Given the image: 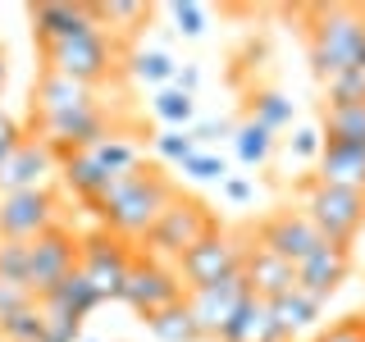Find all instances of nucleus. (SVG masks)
<instances>
[{
	"label": "nucleus",
	"mask_w": 365,
	"mask_h": 342,
	"mask_svg": "<svg viewBox=\"0 0 365 342\" xmlns=\"http://www.w3.org/2000/svg\"><path fill=\"white\" fill-rule=\"evenodd\" d=\"M174 197H178V187L160 169L137 165L128 174H114L110 187L91 201V210L101 214L106 233H114V237H146V228L160 219V210Z\"/></svg>",
	"instance_id": "f257e3e1"
},
{
	"label": "nucleus",
	"mask_w": 365,
	"mask_h": 342,
	"mask_svg": "<svg viewBox=\"0 0 365 342\" xmlns=\"http://www.w3.org/2000/svg\"><path fill=\"white\" fill-rule=\"evenodd\" d=\"M311 68L319 83L342 68L365 64V9L356 5H315L311 9Z\"/></svg>",
	"instance_id": "f03ea898"
},
{
	"label": "nucleus",
	"mask_w": 365,
	"mask_h": 342,
	"mask_svg": "<svg viewBox=\"0 0 365 342\" xmlns=\"http://www.w3.org/2000/svg\"><path fill=\"white\" fill-rule=\"evenodd\" d=\"M41 60H46V73H60V78H73L83 87H96L119 64V41L106 28H87L68 41L41 46Z\"/></svg>",
	"instance_id": "7ed1b4c3"
},
{
	"label": "nucleus",
	"mask_w": 365,
	"mask_h": 342,
	"mask_svg": "<svg viewBox=\"0 0 365 342\" xmlns=\"http://www.w3.org/2000/svg\"><path fill=\"white\" fill-rule=\"evenodd\" d=\"M215 228H220V224H215L210 205L197 201V197H182V192H178V197L169 201L165 210H160V219L146 228L142 242L151 247V260H165V256L178 260L182 251H192L205 233H215Z\"/></svg>",
	"instance_id": "20e7f679"
},
{
	"label": "nucleus",
	"mask_w": 365,
	"mask_h": 342,
	"mask_svg": "<svg viewBox=\"0 0 365 342\" xmlns=\"http://www.w3.org/2000/svg\"><path fill=\"white\" fill-rule=\"evenodd\" d=\"M247 242L237 233H224V228H215V233H205L192 251H182L174 260L178 279L187 292L197 288H210V283H224L228 274H242V260H247Z\"/></svg>",
	"instance_id": "39448f33"
},
{
	"label": "nucleus",
	"mask_w": 365,
	"mask_h": 342,
	"mask_svg": "<svg viewBox=\"0 0 365 342\" xmlns=\"http://www.w3.org/2000/svg\"><path fill=\"white\" fill-rule=\"evenodd\" d=\"M302 214L315 224V233L334 247H351V237L365 228V197L361 192H342V187H324L311 182L302 197Z\"/></svg>",
	"instance_id": "423d86ee"
},
{
	"label": "nucleus",
	"mask_w": 365,
	"mask_h": 342,
	"mask_svg": "<svg viewBox=\"0 0 365 342\" xmlns=\"http://www.w3.org/2000/svg\"><path fill=\"white\" fill-rule=\"evenodd\" d=\"M182 292H187V288H182V279H178L174 265L151 260V256H133V269H128V279H123L119 301L133 306L142 319H151L160 311H169V306H178Z\"/></svg>",
	"instance_id": "0eeeda50"
},
{
	"label": "nucleus",
	"mask_w": 365,
	"mask_h": 342,
	"mask_svg": "<svg viewBox=\"0 0 365 342\" xmlns=\"http://www.w3.org/2000/svg\"><path fill=\"white\" fill-rule=\"evenodd\" d=\"M78 269H83L87 283L101 292V301H119L123 279H128V269H133V251L123 247V237L96 228V233L78 237Z\"/></svg>",
	"instance_id": "6e6552de"
},
{
	"label": "nucleus",
	"mask_w": 365,
	"mask_h": 342,
	"mask_svg": "<svg viewBox=\"0 0 365 342\" xmlns=\"http://www.w3.org/2000/svg\"><path fill=\"white\" fill-rule=\"evenodd\" d=\"M73 269H78V237L64 224H51L46 233H37L28 242V279H23V288L32 296H46Z\"/></svg>",
	"instance_id": "1a4fd4ad"
},
{
	"label": "nucleus",
	"mask_w": 365,
	"mask_h": 342,
	"mask_svg": "<svg viewBox=\"0 0 365 342\" xmlns=\"http://www.w3.org/2000/svg\"><path fill=\"white\" fill-rule=\"evenodd\" d=\"M32 137L51 146L55 160L73 155V151H91L96 142L110 137V110L106 105H91V110H78V114H64V119H41L32 123Z\"/></svg>",
	"instance_id": "9d476101"
},
{
	"label": "nucleus",
	"mask_w": 365,
	"mask_h": 342,
	"mask_svg": "<svg viewBox=\"0 0 365 342\" xmlns=\"http://www.w3.org/2000/svg\"><path fill=\"white\" fill-rule=\"evenodd\" d=\"M51 224H60V201H55L51 187L0 197V237H5V242H32V237L46 233Z\"/></svg>",
	"instance_id": "9b49d317"
},
{
	"label": "nucleus",
	"mask_w": 365,
	"mask_h": 342,
	"mask_svg": "<svg viewBox=\"0 0 365 342\" xmlns=\"http://www.w3.org/2000/svg\"><path fill=\"white\" fill-rule=\"evenodd\" d=\"M256 242L265 247L269 256L288 260V265H302L311 251L324 247V237L315 233V224L306 219L302 210H279V214H269V219L256 228Z\"/></svg>",
	"instance_id": "f8f14e48"
},
{
	"label": "nucleus",
	"mask_w": 365,
	"mask_h": 342,
	"mask_svg": "<svg viewBox=\"0 0 365 342\" xmlns=\"http://www.w3.org/2000/svg\"><path fill=\"white\" fill-rule=\"evenodd\" d=\"M247 296H251V288H247L242 274H228L224 283H210V288L187 292V311H192V319H197L201 338H210V342L220 338V328L228 324V315H233Z\"/></svg>",
	"instance_id": "ddd939ff"
},
{
	"label": "nucleus",
	"mask_w": 365,
	"mask_h": 342,
	"mask_svg": "<svg viewBox=\"0 0 365 342\" xmlns=\"http://www.w3.org/2000/svg\"><path fill=\"white\" fill-rule=\"evenodd\" d=\"M91 105H106L96 96V87H83V83L60 78V73H41L37 87H32V123L64 119V114H78V110H91Z\"/></svg>",
	"instance_id": "4468645a"
},
{
	"label": "nucleus",
	"mask_w": 365,
	"mask_h": 342,
	"mask_svg": "<svg viewBox=\"0 0 365 342\" xmlns=\"http://www.w3.org/2000/svg\"><path fill=\"white\" fill-rule=\"evenodd\" d=\"M28 19H32L37 46H55V41H68V37H78V32H87V28H101V9L96 5H64V0L32 5Z\"/></svg>",
	"instance_id": "2eb2a0df"
},
{
	"label": "nucleus",
	"mask_w": 365,
	"mask_h": 342,
	"mask_svg": "<svg viewBox=\"0 0 365 342\" xmlns=\"http://www.w3.org/2000/svg\"><path fill=\"white\" fill-rule=\"evenodd\" d=\"M347 274H351V251L324 242L319 251H311V256L297 265V288L306 296H315V301H329V296L347 283Z\"/></svg>",
	"instance_id": "dca6fc26"
},
{
	"label": "nucleus",
	"mask_w": 365,
	"mask_h": 342,
	"mask_svg": "<svg viewBox=\"0 0 365 342\" xmlns=\"http://www.w3.org/2000/svg\"><path fill=\"white\" fill-rule=\"evenodd\" d=\"M55 165H60V160L51 155V146L37 142V137H23V146L5 160V165H0V197L46 187V178L55 174Z\"/></svg>",
	"instance_id": "f3484780"
},
{
	"label": "nucleus",
	"mask_w": 365,
	"mask_h": 342,
	"mask_svg": "<svg viewBox=\"0 0 365 342\" xmlns=\"http://www.w3.org/2000/svg\"><path fill=\"white\" fill-rule=\"evenodd\" d=\"M315 182L342 187V192H361L365 197V146L324 142L319 146V160H315Z\"/></svg>",
	"instance_id": "a211bd4d"
},
{
	"label": "nucleus",
	"mask_w": 365,
	"mask_h": 342,
	"mask_svg": "<svg viewBox=\"0 0 365 342\" xmlns=\"http://www.w3.org/2000/svg\"><path fill=\"white\" fill-rule=\"evenodd\" d=\"M242 279H247L251 296L274 301V296H283V292L297 288V265H288V260H279V256H269L265 247H251L247 260H242Z\"/></svg>",
	"instance_id": "6ab92c4d"
},
{
	"label": "nucleus",
	"mask_w": 365,
	"mask_h": 342,
	"mask_svg": "<svg viewBox=\"0 0 365 342\" xmlns=\"http://www.w3.org/2000/svg\"><path fill=\"white\" fill-rule=\"evenodd\" d=\"M37 301H41V311H55V315H68V319H87L101 306V292L87 283L83 269H73V274H64L46 296H37Z\"/></svg>",
	"instance_id": "aec40b11"
},
{
	"label": "nucleus",
	"mask_w": 365,
	"mask_h": 342,
	"mask_svg": "<svg viewBox=\"0 0 365 342\" xmlns=\"http://www.w3.org/2000/svg\"><path fill=\"white\" fill-rule=\"evenodd\" d=\"M60 178H64V187L73 192V197H83L87 205L110 187V174L96 165V155H91V151H73V155H64V160H60Z\"/></svg>",
	"instance_id": "412c9836"
},
{
	"label": "nucleus",
	"mask_w": 365,
	"mask_h": 342,
	"mask_svg": "<svg viewBox=\"0 0 365 342\" xmlns=\"http://www.w3.org/2000/svg\"><path fill=\"white\" fill-rule=\"evenodd\" d=\"M319 311H324V301H315V296H306L302 288H292V292H283V296H274L269 301V315H274V324H279V338L288 342L292 333H302V328H311Z\"/></svg>",
	"instance_id": "4be33fe9"
},
{
	"label": "nucleus",
	"mask_w": 365,
	"mask_h": 342,
	"mask_svg": "<svg viewBox=\"0 0 365 342\" xmlns=\"http://www.w3.org/2000/svg\"><path fill=\"white\" fill-rule=\"evenodd\" d=\"M319 137H324V142L365 146V100H351V105H324Z\"/></svg>",
	"instance_id": "5701e85b"
},
{
	"label": "nucleus",
	"mask_w": 365,
	"mask_h": 342,
	"mask_svg": "<svg viewBox=\"0 0 365 342\" xmlns=\"http://www.w3.org/2000/svg\"><path fill=\"white\" fill-rule=\"evenodd\" d=\"M146 328H151L160 342H205L201 328H197V319H192V311H187V296H182L178 306H169V311L151 315V319H146Z\"/></svg>",
	"instance_id": "b1692460"
},
{
	"label": "nucleus",
	"mask_w": 365,
	"mask_h": 342,
	"mask_svg": "<svg viewBox=\"0 0 365 342\" xmlns=\"http://www.w3.org/2000/svg\"><path fill=\"white\" fill-rule=\"evenodd\" d=\"M233 155L242 160L247 169L265 165V160L274 155V133H269V128H260L256 119H242V123L233 128Z\"/></svg>",
	"instance_id": "393cba45"
},
{
	"label": "nucleus",
	"mask_w": 365,
	"mask_h": 342,
	"mask_svg": "<svg viewBox=\"0 0 365 342\" xmlns=\"http://www.w3.org/2000/svg\"><path fill=\"white\" fill-rule=\"evenodd\" d=\"M91 155H96V165L106 169V174H128V169L142 165V151H137V142H128V137H119V133H110L106 142H96L91 146Z\"/></svg>",
	"instance_id": "a878e982"
},
{
	"label": "nucleus",
	"mask_w": 365,
	"mask_h": 342,
	"mask_svg": "<svg viewBox=\"0 0 365 342\" xmlns=\"http://www.w3.org/2000/svg\"><path fill=\"white\" fill-rule=\"evenodd\" d=\"M292 96H283V91H256L251 96V119L260 123V128H269V133H279V128H288L292 123Z\"/></svg>",
	"instance_id": "bb28decb"
},
{
	"label": "nucleus",
	"mask_w": 365,
	"mask_h": 342,
	"mask_svg": "<svg viewBox=\"0 0 365 342\" xmlns=\"http://www.w3.org/2000/svg\"><path fill=\"white\" fill-rule=\"evenodd\" d=\"M151 110H155L160 123H169V128H178V133H187L192 119H197V100L182 96V91H174V87H160L155 100H151Z\"/></svg>",
	"instance_id": "cd10ccee"
},
{
	"label": "nucleus",
	"mask_w": 365,
	"mask_h": 342,
	"mask_svg": "<svg viewBox=\"0 0 365 342\" xmlns=\"http://www.w3.org/2000/svg\"><path fill=\"white\" fill-rule=\"evenodd\" d=\"M101 9V28L110 32H119V37H128V32H137L146 19H151V9L146 5H137V0H110V5H96Z\"/></svg>",
	"instance_id": "c85d7f7f"
},
{
	"label": "nucleus",
	"mask_w": 365,
	"mask_h": 342,
	"mask_svg": "<svg viewBox=\"0 0 365 342\" xmlns=\"http://www.w3.org/2000/svg\"><path fill=\"white\" fill-rule=\"evenodd\" d=\"M41 328H46L41 301H32V306H23V311L0 319V338L5 342H41Z\"/></svg>",
	"instance_id": "c756f323"
},
{
	"label": "nucleus",
	"mask_w": 365,
	"mask_h": 342,
	"mask_svg": "<svg viewBox=\"0 0 365 342\" xmlns=\"http://www.w3.org/2000/svg\"><path fill=\"white\" fill-rule=\"evenodd\" d=\"M174 73H178V64L169 60L165 51H137L133 55V78H137V83H146V87H169V83H174Z\"/></svg>",
	"instance_id": "7c9ffc66"
},
{
	"label": "nucleus",
	"mask_w": 365,
	"mask_h": 342,
	"mask_svg": "<svg viewBox=\"0 0 365 342\" xmlns=\"http://www.w3.org/2000/svg\"><path fill=\"white\" fill-rule=\"evenodd\" d=\"M324 105H351V100H365V64L356 68H342L338 78H329L324 83Z\"/></svg>",
	"instance_id": "2f4dec72"
},
{
	"label": "nucleus",
	"mask_w": 365,
	"mask_h": 342,
	"mask_svg": "<svg viewBox=\"0 0 365 342\" xmlns=\"http://www.w3.org/2000/svg\"><path fill=\"white\" fill-rule=\"evenodd\" d=\"M182 178H192V182H224L228 178V160L224 155H215V151H197L192 160H182Z\"/></svg>",
	"instance_id": "473e14b6"
},
{
	"label": "nucleus",
	"mask_w": 365,
	"mask_h": 342,
	"mask_svg": "<svg viewBox=\"0 0 365 342\" xmlns=\"http://www.w3.org/2000/svg\"><path fill=\"white\" fill-rule=\"evenodd\" d=\"M0 279L5 283L28 279V242H5V237H0Z\"/></svg>",
	"instance_id": "72a5a7b5"
},
{
	"label": "nucleus",
	"mask_w": 365,
	"mask_h": 342,
	"mask_svg": "<svg viewBox=\"0 0 365 342\" xmlns=\"http://www.w3.org/2000/svg\"><path fill=\"white\" fill-rule=\"evenodd\" d=\"M169 19H174L178 37H201L205 32V9L192 5V0H174V5H169Z\"/></svg>",
	"instance_id": "f704fd0d"
},
{
	"label": "nucleus",
	"mask_w": 365,
	"mask_h": 342,
	"mask_svg": "<svg viewBox=\"0 0 365 342\" xmlns=\"http://www.w3.org/2000/svg\"><path fill=\"white\" fill-rule=\"evenodd\" d=\"M155 155H160V160H169V165H182V160L197 155V146H192V137H187V133L169 128V133H160V137H155Z\"/></svg>",
	"instance_id": "c9c22d12"
},
{
	"label": "nucleus",
	"mask_w": 365,
	"mask_h": 342,
	"mask_svg": "<svg viewBox=\"0 0 365 342\" xmlns=\"http://www.w3.org/2000/svg\"><path fill=\"white\" fill-rule=\"evenodd\" d=\"M41 342H83V319H68V315H55V311H46Z\"/></svg>",
	"instance_id": "e433bc0d"
},
{
	"label": "nucleus",
	"mask_w": 365,
	"mask_h": 342,
	"mask_svg": "<svg viewBox=\"0 0 365 342\" xmlns=\"http://www.w3.org/2000/svg\"><path fill=\"white\" fill-rule=\"evenodd\" d=\"M256 301H260V296H247V301L237 306L233 315H228V324L220 328V338H215V342H247V328H251V315H256Z\"/></svg>",
	"instance_id": "4c0bfd02"
},
{
	"label": "nucleus",
	"mask_w": 365,
	"mask_h": 342,
	"mask_svg": "<svg viewBox=\"0 0 365 342\" xmlns=\"http://www.w3.org/2000/svg\"><path fill=\"white\" fill-rule=\"evenodd\" d=\"M233 128L237 123H228V119H201V123H192L187 128V137H192V146H210V142H224V137H233Z\"/></svg>",
	"instance_id": "58836bf2"
},
{
	"label": "nucleus",
	"mask_w": 365,
	"mask_h": 342,
	"mask_svg": "<svg viewBox=\"0 0 365 342\" xmlns=\"http://www.w3.org/2000/svg\"><path fill=\"white\" fill-rule=\"evenodd\" d=\"M319 146H324V137H319V128H297L288 151L292 160H302V165H311V160H319Z\"/></svg>",
	"instance_id": "ea45409f"
},
{
	"label": "nucleus",
	"mask_w": 365,
	"mask_h": 342,
	"mask_svg": "<svg viewBox=\"0 0 365 342\" xmlns=\"http://www.w3.org/2000/svg\"><path fill=\"white\" fill-rule=\"evenodd\" d=\"M315 342H365V319H361V315L338 319V324H329Z\"/></svg>",
	"instance_id": "a19ab883"
},
{
	"label": "nucleus",
	"mask_w": 365,
	"mask_h": 342,
	"mask_svg": "<svg viewBox=\"0 0 365 342\" xmlns=\"http://www.w3.org/2000/svg\"><path fill=\"white\" fill-rule=\"evenodd\" d=\"M32 301H37V296L23 288V283H5V279H0V319L23 311V306H32Z\"/></svg>",
	"instance_id": "79ce46f5"
},
{
	"label": "nucleus",
	"mask_w": 365,
	"mask_h": 342,
	"mask_svg": "<svg viewBox=\"0 0 365 342\" xmlns=\"http://www.w3.org/2000/svg\"><path fill=\"white\" fill-rule=\"evenodd\" d=\"M23 137H28V133H23V123H19V119H9V114L0 110V165H5V160L23 146Z\"/></svg>",
	"instance_id": "37998d69"
},
{
	"label": "nucleus",
	"mask_w": 365,
	"mask_h": 342,
	"mask_svg": "<svg viewBox=\"0 0 365 342\" xmlns=\"http://www.w3.org/2000/svg\"><path fill=\"white\" fill-rule=\"evenodd\" d=\"M169 87H174V91H182V96H192V100H197V87H201V68H197V64H182L178 73H174V83H169Z\"/></svg>",
	"instance_id": "c03bdc74"
},
{
	"label": "nucleus",
	"mask_w": 365,
	"mask_h": 342,
	"mask_svg": "<svg viewBox=\"0 0 365 342\" xmlns=\"http://www.w3.org/2000/svg\"><path fill=\"white\" fill-rule=\"evenodd\" d=\"M220 187H224V197L233 201V205H247L251 197H256V187H251V178H233V174H228V178L220 182Z\"/></svg>",
	"instance_id": "a18cd8bd"
},
{
	"label": "nucleus",
	"mask_w": 365,
	"mask_h": 342,
	"mask_svg": "<svg viewBox=\"0 0 365 342\" xmlns=\"http://www.w3.org/2000/svg\"><path fill=\"white\" fill-rule=\"evenodd\" d=\"M0 87H5V51H0Z\"/></svg>",
	"instance_id": "49530a36"
},
{
	"label": "nucleus",
	"mask_w": 365,
	"mask_h": 342,
	"mask_svg": "<svg viewBox=\"0 0 365 342\" xmlns=\"http://www.w3.org/2000/svg\"><path fill=\"white\" fill-rule=\"evenodd\" d=\"M361 319H365V301H361Z\"/></svg>",
	"instance_id": "de8ad7c7"
},
{
	"label": "nucleus",
	"mask_w": 365,
	"mask_h": 342,
	"mask_svg": "<svg viewBox=\"0 0 365 342\" xmlns=\"http://www.w3.org/2000/svg\"><path fill=\"white\" fill-rule=\"evenodd\" d=\"M83 342H96V338H83Z\"/></svg>",
	"instance_id": "09e8293b"
},
{
	"label": "nucleus",
	"mask_w": 365,
	"mask_h": 342,
	"mask_svg": "<svg viewBox=\"0 0 365 342\" xmlns=\"http://www.w3.org/2000/svg\"><path fill=\"white\" fill-rule=\"evenodd\" d=\"M0 342H5V338H0Z\"/></svg>",
	"instance_id": "8fccbe9b"
}]
</instances>
